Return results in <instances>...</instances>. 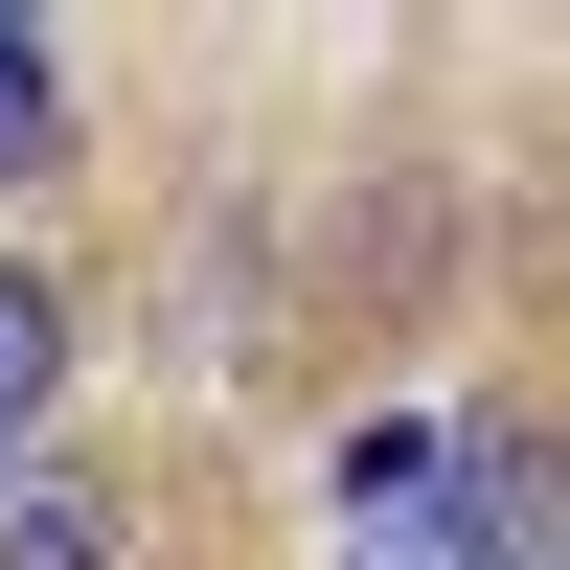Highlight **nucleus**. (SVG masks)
Returning <instances> with one entry per match:
<instances>
[{
  "label": "nucleus",
  "instance_id": "7ed1b4c3",
  "mask_svg": "<svg viewBox=\"0 0 570 570\" xmlns=\"http://www.w3.org/2000/svg\"><path fill=\"white\" fill-rule=\"evenodd\" d=\"M0 570H115V480L91 456H23L0 480Z\"/></svg>",
  "mask_w": 570,
  "mask_h": 570
},
{
  "label": "nucleus",
  "instance_id": "f03ea898",
  "mask_svg": "<svg viewBox=\"0 0 570 570\" xmlns=\"http://www.w3.org/2000/svg\"><path fill=\"white\" fill-rule=\"evenodd\" d=\"M46 411H69V274H23V252H0V480L46 456Z\"/></svg>",
  "mask_w": 570,
  "mask_h": 570
},
{
  "label": "nucleus",
  "instance_id": "20e7f679",
  "mask_svg": "<svg viewBox=\"0 0 570 570\" xmlns=\"http://www.w3.org/2000/svg\"><path fill=\"white\" fill-rule=\"evenodd\" d=\"M46 160H69V46L0 0V183H46Z\"/></svg>",
  "mask_w": 570,
  "mask_h": 570
},
{
  "label": "nucleus",
  "instance_id": "f257e3e1",
  "mask_svg": "<svg viewBox=\"0 0 570 570\" xmlns=\"http://www.w3.org/2000/svg\"><path fill=\"white\" fill-rule=\"evenodd\" d=\"M320 570H548V434L525 411H389L343 434V548Z\"/></svg>",
  "mask_w": 570,
  "mask_h": 570
}]
</instances>
